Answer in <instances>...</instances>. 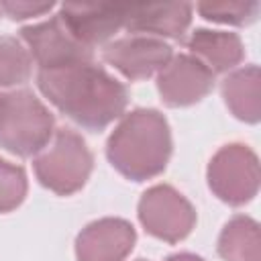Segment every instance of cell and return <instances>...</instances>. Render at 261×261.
Masks as SVG:
<instances>
[{
	"mask_svg": "<svg viewBox=\"0 0 261 261\" xmlns=\"http://www.w3.org/2000/svg\"><path fill=\"white\" fill-rule=\"evenodd\" d=\"M37 84L51 104L90 130L108 126L128 102L126 88L94 61L41 69Z\"/></svg>",
	"mask_w": 261,
	"mask_h": 261,
	"instance_id": "1",
	"label": "cell"
},
{
	"mask_svg": "<svg viewBox=\"0 0 261 261\" xmlns=\"http://www.w3.org/2000/svg\"><path fill=\"white\" fill-rule=\"evenodd\" d=\"M171 155V133L165 116L153 108H137L122 116L106 143L112 167L133 181L159 175Z\"/></svg>",
	"mask_w": 261,
	"mask_h": 261,
	"instance_id": "2",
	"label": "cell"
},
{
	"mask_svg": "<svg viewBox=\"0 0 261 261\" xmlns=\"http://www.w3.org/2000/svg\"><path fill=\"white\" fill-rule=\"evenodd\" d=\"M53 135V114L29 90L0 94V147L18 157H31L47 147Z\"/></svg>",
	"mask_w": 261,
	"mask_h": 261,
	"instance_id": "3",
	"label": "cell"
},
{
	"mask_svg": "<svg viewBox=\"0 0 261 261\" xmlns=\"http://www.w3.org/2000/svg\"><path fill=\"white\" fill-rule=\"evenodd\" d=\"M92 163L86 141L71 128H59L51 145L33 161V167L41 186L59 196H69L86 184Z\"/></svg>",
	"mask_w": 261,
	"mask_h": 261,
	"instance_id": "4",
	"label": "cell"
},
{
	"mask_svg": "<svg viewBox=\"0 0 261 261\" xmlns=\"http://www.w3.org/2000/svg\"><path fill=\"white\" fill-rule=\"evenodd\" d=\"M208 186L216 198L230 206H241L257 196L259 159L241 143L224 145L208 163Z\"/></svg>",
	"mask_w": 261,
	"mask_h": 261,
	"instance_id": "5",
	"label": "cell"
},
{
	"mask_svg": "<svg viewBox=\"0 0 261 261\" xmlns=\"http://www.w3.org/2000/svg\"><path fill=\"white\" fill-rule=\"evenodd\" d=\"M139 220L149 234L165 243H177L192 232L196 210L175 188L157 184L143 192L139 200Z\"/></svg>",
	"mask_w": 261,
	"mask_h": 261,
	"instance_id": "6",
	"label": "cell"
},
{
	"mask_svg": "<svg viewBox=\"0 0 261 261\" xmlns=\"http://www.w3.org/2000/svg\"><path fill=\"white\" fill-rule=\"evenodd\" d=\"M20 37L29 45L31 57L41 69H53L80 61H94L92 49L82 45L61 22L59 16H53L45 22L24 27Z\"/></svg>",
	"mask_w": 261,
	"mask_h": 261,
	"instance_id": "7",
	"label": "cell"
},
{
	"mask_svg": "<svg viewBox=\"0 0 261 261\" xmlns=\"http://www.w3.org/2000/svg\"><path fill=\"white\" fill-rule=\"evenodd\" d=\"M214 86V73L196 57L179 53L167 61L157 75V90L163 104L177 108L200 102Z\"/></svg>",
	"mask_w": 261,
	"mask_h": 261,
	"instance_id": "8",
	"label": "cell"
},
{
	"mask_svg": "<svg viewBox=\"0 0 261 261\" xmlns=\"http://www.w3.org/2000/svg\"><path fill=\"white\" fill-rule=\"evenodd\" d=\"M102 57L124 77L145 80L167 65L171 59V47L155 37H126L108 43Z\"/></svg>",
	"mask_w": 261,
	"mask_h": 261,
	"instance_id": "9",
	"label": "cell"
},
{
	"mask_svg": "<svg viewBox=\"0 0 261 261\" xmlns=\"http://www.w3.org/2000/svg\"><path fill=\"white\" fill-rule=\"evenodd\" d=\"M137 232L122 218L90 222L75 239L77 261H122L135 247Z\"/></svg>",
	"mask_w": 261,
	"mask_h": 261,
	"instance_id": "10",
	"label": "cell"
},
{
	"mask_svg": "<svg viewBox=\"0 0 261 261\" xmlns=\"http://www.w3.org/2000/svg\"><path fill=\"white\" fill-rule=\"evenodd\" d=\"M124 8L120 4H63L59 18L65 29L86 47L100 45L108 41L120 27H124Z\"/></svg>",
	"mask_w": 261,
	"mask_h": 261,
	"instance_id": "11",
	"label": "cell"
},
{
	"mask_svg": "<svg viewBox=\"0 0 261 261\" xmlns=\"http://www.w3.org/2000/svg\"><path fill=\"white\" fill-rule=\"evenodd\" d=\"M192 22V4H137L124 8V29L181 39Z\"/></svg>",
	"mask_w": 261,
	"mask_h": 261,
	"instance_id": "12",
	"label": "cell"
},
{
	"mask_svg": "<svg viewBox=\"0 0 261 261\" xmlns=\"http://www.w3.org/2000/svg\"><path fill=\"white\" fill-rule=\"evenodd\" d=\"M188 47L196 55V59L202 61L212 73L228 71L245 57V47L239 35L224 31L196 29L188 41Z\"/></svg>",
	"mask_w": 261,
	"mask_h": 261,
	"instance_id": "13",
	"label": "cell"
},
{
	"mask_svg": "<svg viewBox=\"0 0 261 261\" xmlns=\"http://www.w3.org/2000/svg\"><path fill=\"white\" fill-rule=\"evenodd\" d=\"M222 98L228 110L245 122H259L261 98H259V67L247 65L232 71L222 82Z\"/></svg>",
	"mask_w": 261,
	"mask_h": 261,
	"instance_id": "14",
	"label": "cell"
},
{
	"mask_svg": "<svg viewBox=\"0 0 261 261\" xmlns=\"http://www.w3.org/2000/svg\"><path fill=\"white\" fill-rule=\"evenodd\" d=\"M218 255L224 261H261L259 224L243 214L232 216L218 237Z\"/></svg>",
	"mask_w": 261,
	"mask_h": 261,
	"instance_id": "15",
	"label": "cell"
},
{
	"mask_svg": "<svg viewBox=\"0 0 261 261\" xmlns=\"http://www.w3.org/2000/svg\"><path fill=\"white\" fill-rule=\"evenodd\" d=\"M33 57L14 37H0V86H18L31 77Z\"/></svg>",
	"mask_w": 261,
	"mask_h": 261,
	"instance_id": "16",
	"label": "cell"
},
{
	"mask_svg": "<svg viewBox=\"0 0 261 261\" xmlns=\"http://www.w3.org/2000/svg\"><path fill=\"white\" fill-rule=\"evenodd\" d=\"M200 14L206 20L226 24H249L257 18V2H202L198 4Z\"/></svg>",
	"mask_w": 261,
	"mask_h": 261,
	"instance_id": "17",
	"label": "cell"
},
{
	"mask_svg": "<svg viewBox=\"0 0 261 261\" xmlns=\"http://www.w3.org/2000/svg\"><path fill=\"white\" fill-rule=\"evenodd\" d=\"M27 173L20 165L0 159V212L14 210L27 196Z\"/></svg>",
	"mask_w": 261,
	"mask_h": 261,
	"instance_id": "18",
	"label": "cell"
},
{
	"mask_svg": "<svg viewBox=\"0 0 261 261\" xmlns=\"http://www.w3.org/2000/svg\"><path fill=\"white\" fill-rule=\"evenodd\" d=\"M51 8H53L51 2H43V4H37V2H0V10H4L14 20L41 16L43 12H49Z\"/></svg>",
	"mask_w": 261,
	"mask_h": 261,
	"instance_id": "19",
	"label": "cell"
},
{
	"mask_svg": "<svg viewBox=\"0 0 261 261\" xmlns=\"http://www.w3.org/2000/svg\"><path fill=\"white\" fill-rule=\"evenodd\" d=\"M165 261H204V259L198 257V255H194V253H175V255L167 257Z\"/></svg>",
	"mask_w": 261,
	"mask_h": 261,
	"instance_id": "20",
	"label": "cell"
},
{
	"mask_svg": "<svg viewBox=\"0 0 261 261\" xmlns=\"http://www.w3.org/2000/svg\"><path fill=\"white\" fill-rule=\"evenodd\" d=\"M137 261H145V259H137Z\"/></svg>",
	"mask_w": 261,
	"mask_h": 261,
	"instance_id": "21",
	"label": "cell"
}]
</instances>
